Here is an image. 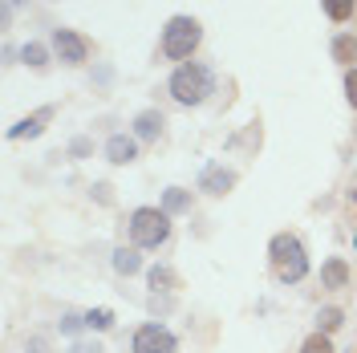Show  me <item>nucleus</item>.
<instances>
[{
    "label": "nucleus",
    "mask_w": 357,
    "mask_h": 353,
    "mask_svg": "<svg viewBox=\"0 0 357 353\" xmlns=\"http://www.w3.org/2000/svg\"><path fill=\"white\" fill-rule=\"evenodd\" d=\"M268 260H272L276 276H280L284 285H296V280H305V272H309L305 243L296 240V236H289V232L272 236V243H268Z\"/></svg>",
    "instance_id": "obj_1"
},
{
    "label": "nucleus",
    "mask_w": 357,
    "mask_h": 353,
    "mask_svg": "<svg viewBox=\"0 0 357 353\" xmlns=\"http://www.w3.org/2000/svg\"><path fill=\"white\" fill-rule=\"evenodd\" d=\"M171 93H175L178 106H199L203 98L211 93V69L199 61H183L171 73Z\"/></svg>",
    "instance_id": "obj_2"
},
{
    "label": "nucleus",
    "mask_w": 357,
    "mask_h": 353,
    "mask_svg": "<svg viewBox=\"0 0 357 353\" xmlns=\"http://www.w3.org/2000/svg\"><path fill=\"white\" fill-rule=\"evenodd\" d=\"M203 29L195 17H171L167 29H162V53L171 57V61H187L191 53H195V45H199Z\"/></svg>",
    "instance_id": "obj_3"
},
{
    "label": "nucleus",
    "mask_w": 357,
    "mask_h": 353,
    "mask_svg": "<svg viewBox=\"0 0 357 353\" xmlns=\"http://www.w3.org/2000/svg\"><path fill=\"white\" fill-rule=\"evenodd\" d=\"M167 236H171V216H167V211H158V207H138L130 216L134 248H158Z\"/></svg>",
    "instance_id": "obj_4"
},
{
    "label": "nucleus",
    "mask_w": 357,
    "mask_h": 353,
    "mask_svg": "<svg viewBox=\"0 0 357 353\" xmlns=\"http://www.w3.org/2000/svg\"><path fill=\"white\" fill-rule=\"evenodd\" d=\"M53 49H57V57H61L66 66H82L89 57V41L82 33H73V29H57V33H53Z\"/></svg>",
    "instance_id": "obj_5"
},
{
    "label": "nucleus",
    "mask_w": 357,
    "mask_h": 353,
    "mask_svg": "<svg viewBox=\"0 0 357 353\" xmlns=\"http://www.w3.org/2000/svg\"><path fill=\"white\" fill-rule=\"evenodd\" d=\"M134 353H175V337L162 325H142L134 333Z\"/></svg>",
    "instance_id": "obj_6"
},
{
    "label": "nucleus",
    "mask_w": 357,
    "mask_h": 353,
    "mask_svg": "<svg viewBox=\"0 0 357 353\" xmlns=\"http://www.w3.org/2000/svg\"><path fill=\"white\" fill-rule=\"evenodd\" d=\"M53 114H57V106H41L37 114H29V118H21L13 130H8V138H37V134L53 122Z\"/></svg>",
    "instance_id": "obj_7"
},
{
    "label": "nucleus",
    "mask_w": 357,
    "mask_h": 353,
    "mask_svg": "<svg viewBox=\"0 0 357 353\" xmlns=\"http://www.w3.org/2000/svg\"><path fill=\"white\" fill-rule=\"evenodd\" d=\"M231 187H236V175L223 171V167H207L199 179V191H207V195H227Z\"/></svg>",
    "instance_id": "obj_8"
},
{
    "label": "nucleus",
    "mask_w": 357,
    "mask_h": 353,
    "mask_svg": "<svg viewBox=\"0 0 357 353\" xmlns=\"http://www.w3.org/2000/svg\"><path fill=\"white\" fill-rule=\"evenodd\" d=\"M134 155H138V142H134V138H126V134H114L110 142H106V158H110V163H118V167L134 163Z\"/></svg>",
    "instance_id": "obj_9"
},
{
    "label": "nucleus",
    "mask_w": 357,
    "mask_h": 353,
    "mask_svg": "<svg viewBox=\"0 0 357 353\" xmlns=\"http://www.w3.org/2000/svg\"><path fill=\"white\" fill-rule=\"evenodd\" d=\"M134 134L142 138V142H155L158 134H162V114L158 110H142L134 118Z\"/></svg>",
    "instance_id": "obj_10"
},
{
    "label": "nucleus",
    "mask_w": 357,
    "mask_h": 353,
    "mask_svg": "<svg viewBox=\"0 0 357 353\" xmlns=\"http://www.w3.org/2000/svg\"><path fill=\"white\" fill-rule=\"evenodd\" d=\"M349 285V268L345 260H329V264L321 268V288H345Z\"/></svg>",
    "instance_id": "obj_11"
},
{
    "label": "nucleus",
    "mask_w": 357,
    "mask_h": 353,
    "mask_svg": "<svg viewBox=\"0 0 357 353\" xmlns=\"http://www.w3.org/2000/svg\"><path fill=\"white\" fill-rule=\"evenodd\" d=\"M114 268H118L122 276H134V272L142 268V256H138V248H118V252H114Z\"/></svg>",
    "instance_id": "obj_12"
},
{
    "label": "nucleus",
    "mask_w": 357,
    "mask_h": 353,
    "mask_svg": "<svg viewBox=\"0 0 357 353\" xmlns=\"http://www.w3.org/2000/svg\"><path fill=\"white\" fill-rule=\"evenodd\" d=\"M151 288H155V292H175V288H178V276H175L167 264H158V268H151Z\"/></svg>",
    "instance_id": "obj_13"
},
{
    "label": "nucleus",
    "mask_w": 357,
    "mask_h": 353,
    "mask_svg": "<svg viewBox=\"0 0 357 353\" xmlns=\"http://www.w3.org/2000/svg\"><path fill=\"white\" fill-rule=\"evenodd\" d=\"M187 207H191V195H187L183 187H171V191L162 195V211H167V216H178V211H187Z\"/></svg>",
    "instance_id": "obj_14"
},
{
    "label": "nucleus",
    "mask_w": 357,
    "mask_h": 353,
    "mask_svg": "<svg viewBox=\"0 0 357 353\" xmlns=\"http://www.w3.org/2000/svg\"><path fill=\"white\" fill-rule=\"evenodd\" d=\"M317 325H321L317 333H337L341 325H345V313H341V309H321V317H317Z\"/></svg>",
    "instance_id": "obj_15"
},
{
    "label": "nucleus",
    "mask_w": 357,
    "mask_h": 353,
    "mask_svg": "<svg viewBox=\"0 0 357 353\" xmlns=\"http://www.w3.org/2000/svg\"><path fill=\"white\" fill-rule=\"evenodd\" d=\"M333 57L337 61H345V66L357 61V37H337L333 41Z\"/></svg>",
    "instance_id": "obj_16"
},
{
    "label": "nucleus",
    "mask_w": 357,
    "mask_h": 353,
    "mask_svg": "<svg viewBox=\"0 0 357 353\" xmlns=\"http://www.w3.org/2000/svg\"><path fill=\"white\" fill-rule=\"evenodd\" d=\"M321 4H325V13L333 21H349L354 17V0H321Z\"/></svg>",
    "instance_id": "obj_17"
},
{
    "label": "nucleus",
    "mask_w": 357,
    "mask_h": 353,
    "mask_svg": "<svg viewBox=\"0 0 357 353\" xmlns=\"http://www.w3.org/2000/svg\"><path fill=\"white\" fill-rule=\"evenodd\" d=\"M86 325H89V329H110V325H114V313L110 309H89L86 313Z\"/></svg>",
    "instance_id": "obj_18"
},
{
    "label": "nucleus",
    "mask_w": 357,
    "mask_h": 353,
    "mask_svg": "<svg viewBox=\"0 0 357 353\" xmlns=\"http://www.w3.org/2000/svg\"><path fill=\"white\" fill-rule=\"evenodd\" d=\"M21 57H24V61H29L33 69H45V66H49V61H45V49H41L37 41H29V45H24V53H21Z\"/></svg>",
    "instance_id": "obj_19"
},
{
    "label": "nucleus",
    "mask_w": 357,
    "mask_h": 353,
    "mask_svg": "<svg viewBox=\"0 0 357 353\" xmlns=\"http://www.w3.org/2000/svg\"><path fill=\"white\" fill-rule=\"evenodd\" d=\"M301 353H333V345H329V333H312Z\"/></svg>",
    "instance_id": "obj_20"
},
{
    "label": "nucleus",
    "mask_w": 357,
    "mask_h": 353,
    "mask_svg": "<svg viewBox=\"0 0 357 353\" xmlns=\"http://www.w3.org/2000/svg\"><path fill=\"white\" fill-rule=\"evenodd\" d=\"M345 98H349V106L357 110V69H349V73H345Z\"/></svg>",
    "instance_id": "obj_21"
},
{
    "label": "nucleus",
    "mask_w": 357,
    "mask_h": 353,
    "mask_svg": "<svg viewBox=\"0 0 357 353\" xmlns=\"http://www.w3.org/2000/svg\"><path fill=\"white\" fill-rule=\"evenodd\" d=\"M82 325H86V317H77V313H66L61 317V333H77Z\"/></svg>",
    "instance_id": "obj_22"
},
{
    "label": "nucleus",
    "mask_w": 357,
    "mask_h": 353,
    "mask_svg": "<svg viewBox=\"0 0 357 353\" xmlns=\"http://www.w3.org/2000/svg\"><path fill=\"white\" fill-rule=\"evenodd\" d=\"M345 216H349V223L357 227V183L349 187V195H345Z\"/></svg>",
    "instance_id": "obj_23"
},
{
    "label": "nucleus",
    "mask_w": 357,
    "mask_h": 353,
    "mask_svg": "<svg viewBox=\"0 0 357 353\" xmlns=\"http://www.w3.org/2000/svg\"><path fill=\"white\" fill-rule=\"evenodd\" d=\"M69 353H102V345H98V341H77Z\"/></svg>",
    "instance_id": "obj_24"
},
{
    "label": "nucleus",
    "mask_w": 357,
    "mask_h": 353,
    "mask_svg": "<svg viewBox=\"0 0 357 353\" xmlns=\"http://www.w3.org/2000/svg\"><path fill=\"white\" fill-rule=\"evenodd\" d=\"M29 353H49V341H45V337H33V341H29Z\"/></svg>",
    "instance_id": "obj_25"
}]
</instances>
